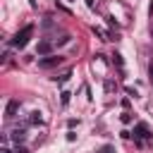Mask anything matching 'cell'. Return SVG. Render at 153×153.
<instances>
[{"label":"cell","mask_w":153,"mask_h":153,"mask_svg":"<svg viewBox=\"0 0 153 153\" xmlns=\"http://www.w3.org/2000/svg\"><path fill=\"white\" fill-rule=\"evenodd\" d=\"M31 33H33V24H26L22 31H17V33H14V38H12V45H14V48H24V45L29 43Z\"/></svg>","instance_id":"1"},{"label":"cell","mask_w":153,"mask_h":153,"mask_svg":"<svg viewBox=\"0 0 153 153\" xmlns=\"http://www.w3.org/2000/svg\"><path fill=\"white\" fill-rule=\"evenodd\" d=\"M62 62H65L62 55H48V57H41V60H38V67H41V69H50V67H57V65H62Z\"/></svg>","instance_id":"2"},{"label":"cell","mask_w":153,"mask_h":153,"mask_svg":"<svg viewBox=\"0 0 153 153\" xmlns=\"http://www.w3.org/2000/svg\"><path fill=\"white\" fill-rule=\"evenodd\" d=\"M134 136H136V141H141V139H153V131H151L143 122H139V124H134Z\"/></svg>","instance_id":"3"},{"label":"cell","mask_w":153,"mask_h":153,"mask_svg":"<svg viewBox=\"0 0 153 153\" xmlns=\"http://www.w3.org/2000/svg\"><path fill=\"white\" fill-rule=\"evenodd\" d=\"M19 105H22V103H19L17 98L7 100V108H5V117H7V120H12V117L17 115V110H19Z\"/></svg>","instance_id":"4"},{"label":"cell","mask_w":153,"mask_h":153,"mask_svg":"<svg viewBox=\"0 0 153 153\" xmlns=\"http://www.w3.org/2000/svg\"><path fill=\"white\" fill-rule=\"evenodd\" d=\"M50 50H53L50 41H38V45H36V55H48Z\"/></svg>","instance_id":"5"},{"label":"cell","mask_w":153,"mask_h":153,"mask_svg":"<svg viewBox=\"0 0 153 153\" xmlns=\"http://www.w3.org/2000/svg\"><path fill=\"white\" fill-rule=\"evenodd\" d=\"M10 139H12V141H14V143H17V146H19V141H24V139H26V131H24V129H19V127H17V129H14V131H12V134H10Z\"/></svg>","instance_id":"6"},{"label":"cell","mask_w":153,"mask_h":153,"mask_svg":"<svg viewBox=\"0 0 153 153\" xmlns=\"http://www.w3.org/2000/svg\"><path fill=\"white\" fill-rule=\"evenodd\" d=\"M45 117H43V112H38V110H33L31 112V117H29V124H41Z\"/></svg>","instance_id":"7"},{"label":"cell","mask_w":153,"mask_h":153,"mask_svg":"<svg viewBox=\"0 0 153 153\" xmlns=\"http://www.w3.org/2000/svg\"><path fill=\"white\" fill-rule=\"evenodd\" d=\"M112 62H115L120 69H122V65H124V60H122V55H120V53H115V55H112Z\"/></svg>","instance_id":"8"},{"label":"cell","mask_w":153,"mask_h":153,"mask_svg":"<svg viewBox=\"0 0 153 153\" xmlns=\"http://www.w3.org/2000/svg\"><path fill=\"white\" fill-rule=\"evenodd\" d=\"M69 76H72V72H65V74H60V76H57V84H67V81H69Z\"/></svg>","instance_id":"9"},{"label":"cell","mask_w":153,"mask_h":153,"mask_svg":"<svg viewBox=\"0 0 153 153\" xmlns=\"http://www.w3.org/2000/svg\"><path fill=\"white\" fill-rule=\"evenodd\" d=\"M69 96H72L69 91H62V93H60V103H62V105H67V103H69Z\"/></svg>","instance_id":"10"},{"label":"cell","mask_w":153,"mask_h":153,"mask_svg":"<svg viewBox=\"0 0 153 153\" xmlns=\"http://www.w3.org/2000/svg\"><path fill=\"white\" fill-rule=\"evenodd\" d=\"M72 41V36H62V38H57V45H67Z\"/></svg>","instance_id":"11"},{"label":"cell","mask_w":153,"mask_h":153,"mask_svg":"<svg viewBox=\"0 0 153 153\" xmlns=\"http://www.w3.org/2000/svg\"><path fill=\"white\" fill-rule=\"evenodd\" d=\"M122 122H124V124H129V122H131V115H129V112H124V115H122Z\"/></svg>","instance_id":"12"},{"label":"cell","mask_w":153,"mask_h":153,"mask_svg":"<svg viewBox=\"0 0 153 153\" xmlns=\"http://www.w3.org/2000/svg\"><path fill=\"white\" fill-rule=\"evenodd\" d=\"M2 153H12V148H10L7 143H2Z\"/></svg>","instance_id":"13"},{"label":"cell","mask_w":153,"mask_h":153,"mask_svg":"<svg viewBox=\"0 0 153 153\" xmlns=\"http://www.w3.org/2000/svg\"><path fill=\"white\" fill-rule=\"evenodd\" d=\"M17 153H26V148L24 146H17Z\"/></svg>","instance_id":"14"},{"label":"cell","mask_w":153,"mask_h":153,"mask_svg":"<svg viewBox=\"0 0 153 153\" xmlns=\"http://www.w3.org/2000/svg\"><path fill=\"white\" fill-rule=\"evenodd\" d=\"M103 153H112V148L110 146H103Z\"/></svg>","instance_id":"15"},{"label":"cell","mask_w":153,"mask_h":153,"mask_svg":"<svg viewBox=\"0 0 153 153\" xmlns=\"http://www.w3.org/2000/svg\"><path fill=\"white\" fill-rule=\"evenodd\" d=\"M86 5H88V7H93V5H96V0H86Z\"/></svg>","instance_id":"16"},{"label":"cell","mask_w":153,"mask_h":153,"mask_svg":"<svg viewBox=\"0 0 153 153\" xmlns=\"http://www.w3.org/2000/svg\"><path fill=\"white\" fill-rule=\"evenodd\" d=\"M29 5H31V7H36V0H29Z\"/></svg>","instance_id":"17"},{"label":"cell","mask_w":153,"mask_h":153,"mask_svg":"<svg viewBox=\"0 0 153 153\" xmlns=\"http://www.w3.org/2000/svg\"><path fill=\"white\" fill-rule=\"evenodd\" d=\"M148 10H151V12H153V0H151V5H148Z\"/></svg>","instance_id":"18"},{"label":"cell","mask_w":153,"mask_h":153,"mask_svg":"<svg viewBox=\"0 0 153 153\" xmlns=\"http://www.w3.org/2000/svg\"><path fill=\"white\" fill-rule=\"evenodd\" d=\"M148 72H151V76H153V65H151V67H148Z\"/></svg>","instance_id":"19"}]
</instances>
